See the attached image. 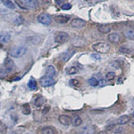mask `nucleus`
<instances>
[{
	"label": "nucleus",
	"instance_id": "obj_1",
	"mask_svg": "<svg viewBox=\"0 0 134 134\" xmlns=\"http://www.w3.org/2000/svg\"><path fill=\"white\" fill-rule=\"evenodd\" d=\"M15 2L23 9H33L38 5V0H15Z\"/></svg>",
	"mask_w": 134,
	"mask_h": 134
},
{
	"label": "nucleus",
	"instance_id": "obj_2",
	"mask_svg": "<svg viewBox=\"0 0 134 134\" xmlns=\"http://www.w3.org/2000/svg\"><path fill=\"white\" fill-rule=\"evenodd\" d=\"M92 48L94 49L96 52L101 54H105L107 52H109L110 50V45L107 43H104V42H98L93 44Z\"/></svg>",
	"mask_w": 134,
	"mask_h": 134
},
{
	"label": "nucleus",
	"instance_id": "obj_3",
	"mask_svg": "<svg viewBox=\"0 0 134 134\" xmlns=\"http://www.w3.org/2000/svg\"><path fill=\"white\" fill-rule=\"evenodd\" d=\"M27 51V48L26 47L24 46H15L14 47H12L10 51V55H12L13 57H15V58H18V57H21L23 55L26 53Z\"/></svg>",
	"mask_w": 134,
	"mask_h": 134
},
{
	"label": "nucleus",
	"instance_id": "obj_4",
	"mask_svg": "<svg viewBox=\"0 0 134 134\" xmlns=\"http://www.w3.org/2000/svg\"><path fill=\"white\" fill-rule=\"evenodd\" d=\"M96 128L92 124H86L79 130V134H95Z\"/></svg>",
	"mask_w": 134,
	"mask_h": 134
},
{
	"label": "nucleus",
	"instance_id": "obj_5",
	"mask_svg": "<svg viewBox=\"0 0 134 134\" xmlns=\"http://www.w3.org/2000/svg\"><path fill=\"white\" fill-rule=\"evenodd\" d=\"M55 40L58 44H64V43H65L69 40V35L66 32H59L55 36Z\"/></svg>",
	"mask_w": 134,
	"mask_h": 134
},
{
	"label": "nucleus",
	"instance_id": "obj_6",
	"mask_svg": "<svg viewBox=\"0 0 134 134\" xmlns=\"http://www.w3.org/2000/svg\"><path fill=\"white\" fill-rule=\"evenodd\" d=\"M86 25V21L81 18H74L71 21V26L75 29H81Z\"/></svg>",
	"mask_w": 134,
	"mask_h": 134
},
{
	"label": "nucleus",
	"instance_id": "obj_7",
	"mask_svg": "<svg viewBox=\"0 0 134 134\" xmlns=\"http://www.w3.org/2000/svg\"><path fill=\"white\" fill-rule=\"evenodd\" d=\"M38 21L44 25H48L51 23L52 18H51V16L47 14H41L38 16Z\"/></svg>",
	"mask_w": 134,
	"mask_h": 134
},
{
	"label": "nucleus",
	"instance_id": "obj_8",
	"mask_svg": "<svg viewBox=\"0 0 134 134\" xmlns=\"http://www.w3.org/2000/svg\"><path fill=\"white\" fill-rule=\"evenodd\" d=\"M40 82L42 87H49V86L53 85L55 83V81H54L53 77L44 76L40 80Z\"/></svg>",
	"mask_w": 134,
	"mask_h": 134
},
{
	"label": "nucleus",
	"instance_id": "obj_9",
	"mask_svg": "<svg viewBox=\"0 0 134 134\" xmlns=\"http://www.w3.org/2000/svg\"><path fill=\"white\" fill-rule=\"evenodd\" d=\"M5 64V70L7 71V72H14V71L15 70V68H16L15 64H14V62L9 57H7L5 60V64Z\"/></svg>",
	"mask_w": 134,
	"mask_h": 134
},
{
	"label": "nucleus",
	"instance_id": "obj_10",
	"mask_svg": "<svg viewBox=\"0 0 134 134\" xmlns=\"http://www.w3.org/2000/svg\"><path fill=\"white\" fill-rule=\"evenodd\" d=\"M55 21L58 23H61V24H64V23H68L70 21V16L65 15V14H59V15L54 16Z\"/></svg>",
	"mask_w": 134,
	"mask_h": 134
},
{
	"label": "nucleus",
	"instance_id": "obj_11",
	"mask_svg": "<svg viewBox=\"0 0 134 134\" xmlns=\"http://www.w3.org/2000/svg\"><path fill=\"white\" fill-rule=\"evenodd\" d=\"M107 38H108V40H109L110 42L116 44V43L120 42L121 35L118 33V32H111V33H110L109 35H108V37H107Z\"/></svg>",
	"mask_w": 134,
	"mask_h": 134
},
{
	"label": "nucleus",
	"instance_id": "obj_12",
	"mask_svg": "<svg viewBox=\"0 0 134 134\" xmlns=\"http://www.w3.org/2000/svg\"><path fill=\"white\" fill-rule=\"evenodd\" d=\"M58 120H59L60 124L64 125V126H68V125H70L71 122H72V119L69 117L68 115H65V114L60 115L59 118H58Z\"/></svg>",
	"mask_w": 134,
	"mask_h": 134
},
{
	"label": "nucleus",
	"instance_id": "obj_13",
	"mask_svg": "<svg viewBox=\"0 0 134 134\" xmlns=\"http://www.w3.org/2000/svg\"><path fill=\"white\" fill-rule=\"evenodd\" d=\"M75 54V49H68L67 51H65L64 53L62 54V60L64 62H67L71 57H72L73 55Z\"/></svg>",
	"mask_w": 134,
	"mask_h": 134
},
{
	"label": "nucleus",
	"instance_id": "obj_14",
	"mask_svg": "<svg viewBox=\"0 0 134 134\" xmlns=\"http://www.w3.org/2000/svg\"><path fill=\"white\" fill-rule=\"evenodd\" d=\"M130 121H131V116L124 114V115L120 116V117L117 119V124L119 125H124L130 122Z\"/></svg>",
	"mask_w": 134,
	"mask_h": 134
},
{
	"label": "nucleus",
	"instance_id": "obj_15",
	"mask_svg": "<svg viewBox=\"0 0 134 134\" xmlns=\"http://www.w3.org/2000/svg\"><path fill=\"white\" fill-rule=\"evenodd\" d=\"M41 41V38L40 36H31L27 38V42L31 45H38Z\"/></svg>",
	"mask_w": 134,
	"mask_h": 134
},
{
	"label": "nucleus",
	"instance_id": "obj_16",
	"mask_svg": "<svg viewBox=\"0 0 134 134\" xmlns=\"http://www.w3.org/2000/svg\"><path fill=\"white\" fill-rule=\"evenodd\" d=\"M11 40V34L8 32H2L0 34V43L6 44Z\"/></svg>",
	"mask_w": 134,
	"mask_h": 134
},
{
	"label": "nucleus",
	"instance_id": "obj_17",
	"mask_svg": "<svg viewBox=\"0 0 134 134\" xmlns=\"http://www.w3.org/2000/svg\"><path fill=\"white\" fill-rule=\"evenodd\" d=\"M98 29L101 33H109L112 31V27L109 24H101L98 26Z\"/></svg>",
	"mask_w": 134,
	"mask_h": 134
},
{
	"label": "nucleus",
	"instance_id": "obj_18",
	"mask_svg": "<svg viewBox=\"0 0 134 134\" xmlns=\"http://www.w3.org/2000/svg\"><path fill=\"white\" fill-rule=\"evenodd\" d=\"M45 103H46V99L42 96H38L34 100V105L36 107H41Z\"/></svg>",
	"mask_w": 134,
	"mask_h": 134
},
{
	"label": "nucleus",
	"instance_id": "obj_19",
	"mask_svg": "<svg viewBox=\"0 0 134 134\" xmlns=\"http://www.w3.org/2000/svg\"><path fill=\"white\" fill-rule=\"evenodd\" d=\"M55 72H57V71H55V67H54L53 65H49L46 70V76L54 77L55 74Z\"/></svg>",
	"mask_w": 134,
	"mask_h": 134
},
{
	"label": "nucleus",
	"instance_id": "obj_20",
	"mask_svg": "<svg viewBox=\"0 0 134 134\" xmlns=\"http://www.w3.org/2000/svg\"><path fill=\"white\" fill-rule=\"evenodd\" d=\"M72 122L74 127H79V126H81V124H82V119L80 117L79 115H76L73 117V119L72 120Z\"/></svg>",
	"mask_w": 134,
	"mask_h": 134
},
{
	"label": "nucleus",
	"instance_id": "obj_21",
	"mask_svg": "<svg viewBox=\"0 0 134 134\" xmlns=\"http://www.w3.org/2000/svg\"><path fill=\"white\" fill-rule=\"evenodd\" d=\"M42 134H55V131L54 128H52L50 126H46L41 130Z\"/></svg>",
	"mask_w": 134,
	"mask_h": 134
},
{
	"label": "nucleus",
	"instance_id": "obj_22",
	"mask_svg": "<svg viewBox=\"0 0 134 134\" xmlns=\"http://www.w3.org/2000/svg\"><path fill=\"white\" fill-rule=\"evenodd\" d=\"M79 72V69L75 66H70L66 69V73L69 75H73V74H76V73Z\"/></svg>",
	"mask_w": 134,
	"mask_h": 134
},
{
	"label": "nucleus",
	"instance_id": "obj_23",
	"mask_svg": "<svg viewBox=\"0 0 134 134\" xmlns=\"http://www.w3.org/2000/svg\"><path fill=\"white\" fill-rule=\"evenodd\" d=\"M124 36L128 40H134V30H127L124 31Z\"/></svg>",
	"mask_w": 134,
	"mask_h": 134
},
{
	"label": "nucleus",
	"instance_id": "obj_24",
	"mask_svg": "<svg viewBox=\"0 0 134 134\" xmlns=\"http://www.w3.org/2000/svg\"><path fill=\"white\" fill-rule=\"evenodd\" d=\"M2 2H3L4 5H5V7L9 8V9H14L15 8V5L13 3L12 0H2Z\"/></svg>",
	"mask_w": 134,
	"mask_h": 134
},
{
	"label": "nucleus",
	"instance_id": "obj_25",
	"mask_svg": "<svg viewBox=\"0 0 134 134\" xmlns=\"http://www.w3.org/2000/svg\"><path fill=\"white\" fill-rule=\"evenodd\" d=\"M28 87H29L30 90H37V82L33 78H31V79H30L29 82H28Z\"/></svg>",
	"mask_w": 134,
	"mask_h": 134
},
{
	"label": "nucleus",
	"instance_id": "obj_26",
	"mask_svg": "<svg viewBox=\"0 0 134 134\" xmlns=\"http://www.w3.org/2000/svg\"><path fill=\"white\" fill-rule=\"evenodd\" d=\"M21 111H23V113L24 114L28 115V114H31V107H30V105H28V104H24V105H23V107H21Z\"/></svg>",
	"mask_w": 134,
	"mask_h": 134
},
{
	"label": "nucleus",
	"instance_id": "obj_27",
	"mask_svg": "<svg viewBox=\"0 0 134 134\" xmlns=\"http://www.w3.org/2000/svg\"><path fill=\"white\" fill-rule=\"evenodd\" d=\"M88 84H90V86H92V87H96V86L98 85V81L96 79V78L92 77L88 80Z\"/></svg>",
	"mask_w": 134,
	"mask_h": 134
},
{
	"label": "nucleus",
	"instance_id": "obj_28",
	"mask_svg": "<svg viewBox=\"0 0 134 134\" xmlns=\"http://www.w3.org/2000/svg\"><path fill=\"white\" fill-rule=\"evenodd\" d=\"M6 131H7V127H6V125L0 121V133H5Z\"/></svg>",
	"mask_w": 134,
	"mask_h": 134
},
{
	"label": "nucleus",
	"instance_id": "obj_29",
	"mask_svg": "<svg viewBox=\"0 0 134 134\" xmlns=\"http://www.w3.org/2000/svg\"><path fill=\"white\" fill-rule=\"evenodd\" d=\"M107 79L109 80V81H111V80L114 79V77H115V73H114V72H109L107 73Z\"/></svg>",
	"mask_w": 134,
	"mask_h": 134
},
{
	"label": "nucleus",
	"instance_id": "obj_30",
	"mask_svg": "<svg viewBox=\"0 0 134 134\" xmlns=\"http://www.w3.org/2000/svg\"><path fill=\"white\" fill-rule=\"evenodd\" d=\"M6 76H7V72L4 69L0 68V79H4Z\"/></svg>",
	"mask_w": 134,
	"mask_h": 134
},
{
	"label": "nucleus",
	"instance_id": "obj_31",
	"mask_svg": "<svg viewBox=\"0 0 134 134\" xmlns=\"http://www.w3.org/2000/svg\"><path fill=\"white\" fill-rule=\"evenodd\" d=\"M120 52H122V53H124V54H130L131 51V49L128 48V47H120Z\"/></svg>",
	"mask_w": 134,
	"mask_h": 134
},
{
	"label": "nucleus",
	"instance_id": "obj_32",
	"mask_svg": "<svg viewBox=\"0 0 134 134\" xmlns=\"http://www.w3.org/2000/svg\"><path fill=\"white\" fill-rule=\"evenodd\" d=\"M61 8L63 10H70L72 8V5L71 4H64L61 5Z\"/></svg>",
	"mask_w": 134,
	"mask_h": 134
},
{
	"label": "nucleus",
	"instance_id": "obj_33",
	"mask_svg": "<svg viewBox=\"0 0 134 134\" xmlns=\"http://www.w3.org/2000/svg\"><path fill=\"white\" fill-rule=\"evenodd\" d=\"M70 84H72V86H78L80 84V81L76 79H72L70 81Z\"/></svg>",
	"mask_w": 134,
	"mask_h": 134
},
{
	"label": "nucleus",
	"instance_id": "obj_34",
	"mask_svg": "<svg viewBox=\"0 0 134 134\" xmlns=\"http://www.w3.org/2000/svg\"><path fill=\"white\" fill-rule=\"evenodd\" d=\"M23 23V18L21 16H19L16 20H14V23H16V24H21Z\"/></svg>",
	"mask_w": 134,
	"mask_h": 134
},
{
	"label": "nucleus",
	"instance_id": "obj_35",
	"mask_svg": "<svg viewBox=\"0 0 134 134\" xmlns=\"http://www.w3.org/2000/svg\"><path fill=\"white\" fill-rule=\"evenodd\" d=\"M110 67H114V68H115V69H118V63H116V62H112L111 64H110Z\"/></svg>",
	"mask_w": 134,
	"mask_h": 134
},
{
	"label": "nucleus",
	"instance_id": "obj_36",
	"mask_svg": "<svg viewBox=\"0 0 134 134\" xmlns=\"http://www.w3.org/2000/svg\"><path fill=\"white\" fill-rule=\"evenodd\" d=\"M90 57H91L92 58H94L95 60H99V59H100V57H99L98 54H91V55H90Z\"/></svg>",
	"mask_w": 134,
	"mask_h": 134
},
{
	"label": "nucleus",
	"instance_id": "obj_37",
	"mask_svg": "<svg viewBox=\"0 0 134 134\" xmlns=\"http://www.w3.org/2000/svg\"><path fill=\"white\" fill-rule=\"evenodd\" d=\"M105 84H107V82H105V81H104V80H102V81H98V85L100 86V87H103V86H105Z\"/></svg>",
	"mask_w": 134,
	"mask_h": 134
},
{
	"label": "nucleus",
	"instance_id": "obj_38",
	"mask_svg": "<svg viewBox=\"0 0 134 134\" xmlns=\"http://www.w3.org/2000/svg\"><path fill=\"white\" fill-rule=\"evenodd\" d=\"M114 134H124V130L122 129H119V130H117V131H115V133Z\"/></svg>",
	"mask_w": 134,
	"mask_h": 134
},
{
	"label": "nucleus",
	"instance_id": "obj_39",
	"mask_svg": "<svg viewBox=\"0 0 134 134\" xmlns=\"http://www.w3.org/2000/svg\"><path fill=\"white\" fill-rule=\"evenodd\" d=\"M55 3H57L58 5H62V4H63V2H64V0H55Z\"/></svg>",
	"mask_w": 134,
	"mask_h": 134
},
{
	"label": "nucleus",
	"instance_id": "obj_40",
	"mask_svg": "<svg viewBox=\"0 0 134 134\" xmlns=\"http://www.w3.org/2000/svg\"><path fill=\"white\" fill-rule=\"evenodd\" d=\"M130 126H131V128H134V119H133V120L130 121Z\"/></svg>",
	"mask_w": 134,
	"mask_h": 134
},
{
	"label": "nucleus",
	"instance_id": "obj_41",
	"mask_svg": "<svg viewBox=\"0 0 134 134\" xmlns=\"http://www.w3.org/2000/svg\"><path fill=\"white\" fill-rule=\"evenodd\" d=\"M49 108H50V107H49V105H47V107H45L44 110H43V114H46L47 111H48V110H49Z\"/></svg>",
	"mask_w": 134,
	"mask_h": 134
},
{
	"label": "nucleus",
	"instance_id": "obj_42",
	"mask_svg": "<svg viewBox=\"0 0 134 134\" xmlns=\"http://www.w3.org/2000/svg\"><path fill=\"white\" fill-rule=\"evenodd\" d=\"M98 134H107L105 131H100V132H98Z\"/></svg>",
	"mask_w": 134,
	"mask_h": 134
},
{
	"label": "nucleus",
	"instance_id": "obj_43",
	"mask_svg": "<svg viewBox=\"0 0 134 134\" xmlns=\"http://www.w3.org/2000/svg\"><path fill=\"white\" fill-rule=\"evenodd\" d=\"M11 134H17V132H16V131H12Z\"/></svg>",
	"mask_w": 134,
	"mask_h": 134
},
{
	"label": "nucleus",
	"instance_id": "obj_44",
	"mask_svg": "<svg viewBox=\"0 0 134 134\" xmlns=\"http://www.w3.org/2000/svg\"><path fill=\"white\" fill-rule=\"evenodd\" d=\"M0 48H3V45H2L1 43H0Z\"/></svg>",
	"mask_w": 134,
	"mask_h": 134
},
{
	"label": "nucleus",
	"instance_id": "obj_45",
	"mask_svg": "<svg viewBox=\"0 0 134 134\" xmlns=\"http://www.w3.org/2000/svg\"><path fill=\"white\" fill-rule=\"evenodd\" d=\"M132 116H133V117H134V113L132 114Z\"/></svg>",
	"mask_w": 134,
	"mask_h": 134
},
{
	"label": "nucleus",
	"instance_id": "obj_46",
	"mask_svg": "<svg viewBox=\"0 0 134 134\" xmlns=\"http://www.w3.org/2000/svg\"><path fill=\"white\" fill-rule=\"evenodd\" d=\"M85 1H90V0H85Z\"/></svg>",
	"mask_w": 134,
	"mask_h": 134
},
{
	"label": "nucleus",
	"instance_id": "obj_47",
	"mask_svg": "<svg viewBox=\"0 0 134 134\" xmlns=\"http://www.w3.org/2000/svg\"><path fill=\"white\" fill-rule=\"evenodd\" d=\"M26 134H27V133H26Z\"/></svg>",
	"mask_w": 134,
	"mask_h": 134
}]
</instances>
